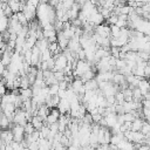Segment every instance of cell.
Returning a JSON list of instances; mask_svg holds the SVG:
<instances>
[{
    "label": "cell",
    "instance_id": "cell-15",
    "mask_svg": "<svg viewBox=\"0 0 150 150\" xmlns=\"http://www.w3.org/2000/svg\"><path fill=\"white\" fill-rule=\"evenodd\" d=\"M5 70H6V67L1 63V61H0V75H2L4 73H5Z\"/></svg>",
    "mask_w": 150,
    "mask_h": 150
},
{
    "label": "cell",
    "instance_id": "cell-3",
    "mask_svg": "<svg viewBox=\"0 0 150 150\" xmlns=\"http://www.w3.org/2000/svg\"><path fill=\"white\" fill-rule=\"evenodd\" d=\"M30 123H32V125L34 127L35 130H40L43 127V121L39 116H33L32 120H30Z\"/></svg>",
    "mask_w": 150,
    "mask_h": 150
},
{
    "label": "cell",
    "instance_id": "cell-16",
    "mask_svg": "<svg viewBox=\"0 0 150 150\" xmlns=\"http://www.w3.org/2000/svg\"><path fill=\"white\" fill-rule=\"evenodd\" d=\"M67 150H80V148H77V146H74V145H69V146L67 148Z\"/></svg>",
    "mask_w": 150,
    "mask_h": 150
},
{
    "label": "cell",
    "instance_id": "cell-8",
    "mask_svg": "<svg viewBox=\"0 0 150 150\" xmlns=\"http://www.w3.org/2000/svg\"><path fill=\"white\" fill-rule=\"evenodd\" d=\"M23 129H25V135H26V136L32 135V134L35 131V129H34V127L32 125V123H30V122H28V123L23 127Z\"/></svg>",
    "mask_w": 150,
    "mask_h": 150
},
{
    "label": "cell",
    "instance_id": "cell-17",
    "mask_svg": "<svg viewBox=\"0 0 150 150\" xmlns=\"http://www.w3.org/2000/svg\"><path fill=\"white\" fill-rule=\"evenodd\" d=\"M143 100H149L150 101V93H148L145 96H143Z\"/></svg>",
    "mask_w": 150,
    "mask_h": 150
},
{
    "label": "cell",
    "instance_id": "cell-10",
    "mask_svg": "<svg viewBox=\"0 0 150 150\" xmlns=\"http://www.w3.org/2000/svg\"><path fill=\"white\" fill-rule=\"evenodd\" d=\"M123 118H124V122H132L134 120H135V116H134V114H132V111L131 112H125L124 115H123Z\"/></svg>",
    "mask_w": 150,
    "mask_h": 150
},
{
    "label": "cell",
    "instance_id": "cell-12",
    "mask_svg": "<svg viewBox=\"0 0 150 150\" xmlns=\"http://www.w3.org/2000/svg\"><path fill=\"white\" fill-rule=\"evenodd\" d=\"M142 114H143V116H144V120L148 117V116H150V109L149 108H142Z\"/></svg>",
    "mask_w": 150,
    "mask_h": 150
},
{
    "label": "cell",
    "instance_id": "cell-7",
    "mask_svg": "<svg viewBox=\"0 0 150 150\" xmlns=\"http://www.w3.org/2000/svg\"><path fill=\"white\" fill-rule=\"evenodd\" d=\"M141 132H142L144 136L149 135V134H150V123H148L146 121H144V122H143V125H142V128H141Z\"/></svg>",
    "mask_w": 150,
    "mask_h": 150
},
{
    "label": "cell",
    "instance_id": "cell-1",
    "mask_svg": "<svg viewBox=\"0 0 150 150\" xmlns=\"http://www.w3.org/2000/svg\"><path fill=\"white\" fill-rule=\"evenodd\" d=\"M12 134H13V142L21 143L25 139V129L22 125L15 124L12 128Z\"/></svg>",
    "mask_w": 150,
    "mask_h": 150
},
{
    "label": "cell",
    "instance_id": "cell-2",
    "mask_svg": "<svg viewBox=\"0 0 150 150\" xmlns=\"http://www.w3.org/2000/svg\"><path fill=\"white\" fill-rule=\"evenodd\" d=\"M137 88L141 90V94L142 96H145L148 93H149V82L146 79H142L137 86Z\"/></svg>",
    "mask_w": 150,
    "mask_h": 150
},
{
    "label": "cell",
    "instance_id": "cell-6",
    "mask_svg": "<svg viewBox=\"0 0 150 150\" xmlns=\"http://www.w3.org/2000/svg\"><path fill=\"white\" fill-rule=\"evenodd\" d=\"M29 86H30V83H29L27 76H22L20 80V89H28Z\"/></svg>",
    "mask_w": 150,
    "mask_h": 150
},
{
    "label": "cell",
    "instance_id": "cell-18",
    "mask_svg": "<svg viewBox=\"0 0 150 150\" xmlns=\"http://www.w3.org/2000/svg\"><path fill=\"white\" fill-rule=\"evenodd\" d=\"M0 104H1V96H0Z\"/></svg>",
    "mask_w": 150,
    "mask_h": 150
},
{
    "label": "cell",
    "instance_id": "cell-4",
    "mask_svg": "<svg viewBox=\"0 0 150 150\" xmlns=\"http://www.w3.org/2000/svg\"><path fill=\"white\" fill-rule=\"evenodd\" d=\"M143 120L141 118H135L131 122V131H141V128L143 125Z\"/></svg>",
    "mask_w": 150,
    "mask_h": 150
},
{
    "label": "cell",
    "instance_id": "cell-14",
    "mask_svg": "<svg viewBox=\"0 0 150 150\" xmlns=\"http://www.w3.org/2000/svg\"><path fill=\"white\" fill-rule=\"evenodd\" d=\"M6 94V87L5 86H0V96L2 97Z\"/></svg>",
    "mask_w": 150,
    "mask_h": 150
},
{
    "label": "cell",
    "instance_id": "cell-11",
    "mask_svg": "<svg viewBox=\"0 0 150 150\" xmlns=\"http://www.w3.org/2000/svg\"><path fill=\"white\" fill-rule=\"evenodd\" d=\"M150 77V62L146 63V66L144 67V79H149Z\"/></svg>",
    "mask_w": 150,
    "mask_h": 150
},
{
    "label": "cell",
    "instance_id": "cell-5",
    "mask_svg": "<svg viewBox=\"0 0 150 150\" xmlns=\"http://www.w3.org/2000/svg\"><path fill=\"white\" fill-rule=\"evenodd\" d=\"M8 29V18H0V33H5Z\"/></svg>",
    "mask_w": 150,
    "mask_h": 150
},
{
    "label": "cell",
    "instance_id": "cell-13",
    "mask_svg": "<svg viewBox=\"0 0 150 150\" xmlns=\"http://www.w3.org/2000/svg\"><path fill=\"white\" fill-rule=\"evenodd\" d=\"M142 105H143L144 108H149V109H150V101H149V100H143V101H142Z\"/></svg>",
    "mask_w": 150,
    "mask_h": 150
},
{
    "label": "cell",
    "instance_id": "cell-9",
    "mask_svg": "<svg viewBox=\"0 0 150 150\" xmlns=\"http://www.w3.org/2000/svg\"><path fill=\"white\" fill-rule=\"evenodd\" d=\"M48 88H49V96L57 95V93H59V84H53V86H50Z\"/></svg>",
    "mask_w": 150,
    "mask_h": 150
}]
</instances>
